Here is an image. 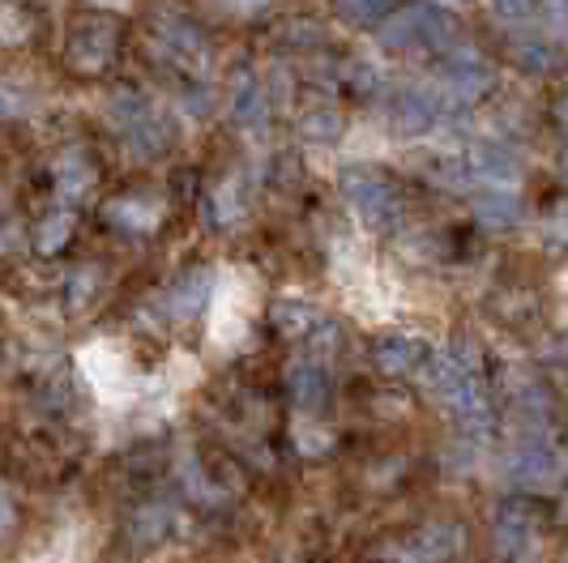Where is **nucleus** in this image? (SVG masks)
<instances>
[{
  "instance_id": "6",
  "label": "nucleus",
  "mask_w": 568,
  "mask_h": 563,
  "mask_svg": "<svg viewBox=\"0 0 568 563\" xmlns=\"http://www.w3.org/2000/svg\"><path fill=\"white\" fill-rule=\"evenodd\" d=\"M112 52H115V30L99 27V22H82V27L69 34V43H64V60H69L78 73H99V69H108Z\"/></svg>"
},
{
  "instance_id": "25",
  "label": "nucleus",
  "mask_w": 568,
  "mask_h": 563,
  "mask_svg": "<svg viewBox=\"0 0 568 563\" xmlns=\"http://www.w3.org/2000/svg\"><path fill=\"white\" fill-rule=\"evenodd\" d=\"M214 214H219V223L223 226L244 223V197L235 193V184H223V188H219V197H214Z\"/></svg>"
},
{
  "instance_id": "10",
  "label": "nucleus",
  "mask_w": 568,
  "mask_h": 563,
  "mask_svg": "<svg viewBox=\"0 0 568 563\" xmlns=\"http://www.w3.org/2000/svg\"><path fill=\"white\" fill-rule=\"evenodd\" d=\"M427 355H432L427 341L415 338V334H398V338H385L376 346V364H381V371H389V376H410V371H419Z\"/></svg>"
},
{
  "instance_id": "22",
  "label": "nucleus",
  "mask_w": 568,
  "mask_h": 563,
  "mask_svg": "<svg viewBox=\"0 0 568 563\" xmlns=\"http://www.w3.org/2000/svg\"><path fill=\"white\" fill-rule=\"evenodd\" d=\"M34 34V22L22 4H0V43L4 48H18Z\"/></svg>"
},
{
  "instance_id": "13",
  "label": "nucleus",
  "mask_w": 568,
  "mask_h": 563,
  "mask_svg": "<svg viewBox=\"0 0 568 563\" xmlns=\"http://www.w3.org/2000/svg\"><path fill=\"white\" fill-rule=\"evenodd\" d=\"M535 512L526 504H509L500 512V521H496V546H500V555H521L530 542H535Z\"/></svg>"
},
{
  "instance_id": "31",
  "label": "nucleus",
  "mask_w": 568,
  "mask_h": 563,
  "mask_svg": "<svg viewBox=\"0 0 568 563\" xmlns=\"http://www.w3.org/2000/svg\"><path fill=\"white\" fill-rule=\"evenodd\" d=\"M424 4H432V9H466V4H475V0H424Z\"/></svg>"
},
{
  "instance_id": "27",
  "label": "nucleus",
  "mask_w": 568,
  "mask_h": 563,
  "mask_svg": "<svg viewBox=\"0 0 568 563\" xmlns=\"http://www.w3.org/2000/svg\"><path fill=\"white\" fill-rule=\"evenodd\" d=\"M283 34H291L286 39L291 48H316L321 43V27H313V22H291V27H283Z\"/></svg>"
},
{
  "instance_id": "28",
  "label": "nucleus",
  "mask_w": 568,
  "mask_h": 563,
  "mask_svg": "<svg viewBox=\"0 0 568 563\" xmlns=\"http://www.w3.org/2000/svg\"><path fill=\"white\" fill-rule=\"evenodd\" d=\"M13 530V500H9V491H4V482H0V538Z\"/></svg>"
},
{
  "instance_id": "26",
  "label": "nucleus",
  "mask_w": 568,
  "mask_h": 563,
  "mask_svg": "<svg viewBox=\"0 0 568 563\" xmlns=\"http://www.w3.org/2000/svg\"><path fill=\"white\" fill-rule=\"evenodd\" d=\"M487 4H491V13L505 18V22H526L539 0H487Z\"/></svg>"
},
{
  "instance_id": "24",
  "label": "nucleus",
  "mask_w": 568,
  "mask_h": 563,
  "mask_svg": "<svg viewBox=\"0 0 568 563\" xmlns=\"http://www.w3.org/2000/svg\"><path fill=\"white\" fill-rule=\"evenodd\" d=\"M150 112H154V108L145 103L142 94H115V99H112V120L120 124V129H133V124H138L142 115H150Z\"/></svg>"
},
{
  "instance_id": "20",
  "label": "nucleus",
  "mask_w": 568,
  "mask_h": 563,
  "mask_svg": "<svg viewBox=\"0 0 568 563\" xmlns=\"http://www.w3.org/2000/svg\"><path fill=\"white\" fill-rule=\"evenodd\" d=\"M73 235V214L69 209H57V214H48L43 223H39V231H34V244H39V253L52 256L64 248V239Z\"/></svg>"
},
{
  "instance_id": "7",
  "label": "nucleus",
  "mask_w": 568,
  "mask_h": 563,
  "mask_svg": "<svg viewBox=\"0 0 568 563\" xmlns=\"http://www.w3.org/2000/svg\"><path fill=\"white\" fill-rule=\"evenodd\" d=\"M445 115L440 99L424 90V85H410L406 94H398V103L389 108V120H394V133L398 137H419L427 129H436V120Z\"/></svg>"
},
{
  "instance_id": "32",
  "label": "nucleus",
  "mask_w": 568,
  "mask_h": 563,
  "mask_svg": "<svg viewBox=\"0 0 568 563\" xmlns=\"http://www.w3.org/2000/svg\"><path fill=\"white\" fill-rule=\"evenodd\" d=\"M99 4H124V0H99Z\"/></svg>"
},
{
  "instance_id": "23",
  "label": "nucleus",
  "mask_w": 568,
  "mask_h": 563,
  "mask_svg": "<svg viewBox=\"0 0 568 563\" xmlns=\"http://www.w3.org/2000/svg\"><path fill=\"white\" fill-rule=\"evenodd\" d=\"M334 4H338L342 18H351V22H385L398 9V0H334Z\"/></svg>"
},
{
  "instance_id": "3",
  "label": "nucleus",
  "mask_w": 568,
  "mask_h": 563,
  "mask_svg": "<svg viewBox=\"0 0 568 563\" xmlns=\"http://www.w3.org/2000/svg\"><path fill=\"white\" fill-rule=\"evenodd\" d=\"M440 78L462 103H479L496 85V64L484 52H475V48H449L445 60H440Z\"/></svg>"
},
{
  "instance_id": "4",
  "label": "nucleus",
  "mask_w": 568,
  "mask_h": 563,
  "mask_svg": "<svg viewBox=\"0 0 568 563\" xmlns=\"http://www.w3.org/2000/svg\"><path fill=\"white\" fill-rule=\"evenodd\" d=\"M462 551V530L457 525H424L415 534L394 546V563H449Z\"/></svg>"
},
{
  "instance_id": "8",
  "label": "nucleus",
  "mask_w": 568,
  "mask_h": 563,
  "mask_svg": "<svg viewBox=\"0 0 568 563\" xmlns=\"http://www.w3.org/2000/svg\"><path fill=\"white\" fill-rule=\"evenodd\" d=\"M159 43L171 52L175 64H184V69H210V60H214V48H210V39H205V30L193 27V22H163L159 27Z\"/></svg>"
},
{
  "instance_id": "19",
  "label": "nucleus",
  "mask_w": 568,
  "mask_h": 563,
  "mask_svg": "<svg viewBox=\"0 0 568 563\" xmlns=\"http://www.w3.org/2000/svg\"><path fill=\"white\" fill-rule=\"evenodd\" d=\"M342 115L334 108H316L300 120V141H308V145H334L342 137Z\"/></svg>"
},
{
  "instance_id": "12",
  "label": "nucleus",
  "mask_w": 568,
  "mask_h": 563,
  "mask_svg": "<svg viewBox=\"0 0 568 563\" xmlns=\"http://www.w3.org/2000/svg\"><path fill=\"white\" fill-rule=\"evenodd\" d=\"M210 290H214V274H210V269H197V274L180 278L168 290V316L171 320H193V316L205 308Z\"/></svg>"
},
{
  "instance_id": "1",
  "label": "nucleus",
  "mask_w": 568,
  "mask_h": 563,
  "mask_svg": "<svg viewBox=\"0 0 568 563\" xmlns=\"http://www.w3.org/2000/svg\"><path fill=\"white\" fill-rule=\"evenodd\" d=\"M342 193L368 226H394L402 218V193L376 171H346Z\"/></svg>"
},
{
  "instance_id": "14",
  "label": "nucleus",
  "mask_w": 568,
  "mask_h": 563,
  "mask_svg": "<svg viewBox=\"0 0 568 563\" xmlns=\"http://www.w3.org/2000/svg\"><path fill=\"white\" fill-rule=\"evenodd\" d=\"M274 325L283 329L286 338H304L313 341L329 320H325V311L316 308V304H300V299H286V304H278L274 308Z\"/></svg>"
},
{
  "instance_id": "16",
  "label": "nucleus",
  "mask_w": 568,
  "mask_h": 563,
  "mask_svg": "<svg viewBox=\"0 0 568 563\" xmlns=\"http://www.w3.org/2000/svg\"><path fill=\"white\" fill-rule=\"evenodd\" d=\"M475 218L491 231H509V226L521 223V201L513 197L509 188H487L475 197Z\"/></svg>"
},
{
  "instance_id": "18",
  "label": "nucleus",
  "mask_w": 568,
  "mask_h": 563,
  "mask_svg": "<svg viewBox=\"0 0 568 563\" xmlns=\"http://www.w3.org/2000/svg\"><path fill=\"white\" fill-rule=\"evenodd\" d=\"M112 223L129 226V231H154L159 226V218H163V209L154 205V201H142V197H124V201H112Z\"/></svg>"
},
{
  "instance_id": "9",
  "label": "nucleus",
  "mask_w": 568,
  "mask_h": 563,
  "mask_svg": "<svg viewBox=\"0 0 568 563\" xmlns=\"http://www.w3.org/2000/svg\"><path fill=\"white\" fill-rule=\"evenodd\" d=\"M124 137H129V154L142 158V163H150V158H163V154H168L175 133H171L168 115L150 112V115H142L133 129H124Z\"/></svg>"
},
{
  "instance_id": "2",
  "label": "nucleus",
  "mask_w": 568,
  "mask_h": 563,
  "mask_svg": "<svg viewBox=\"0 0 568 563\" xmlns=\"http://www.w3.org/2000/svg\"><path fill=\"white\" fill-rule=\"evenodd\" d=\"M560 449L542 440V431H530L521 440V449L505 461V479L517 482V487H530V491H542V487H556L560 482Z\"/></svg>"
},
{
  "instance_id": "17",
  "label": "nucleus",
  "mask_w": 568,
  "mask_h": 563,
  "mask_svg": "<svg viewBox=\"0 0 568 563\" xmlns=\"http://www.w3.org/2000/svg\"><path fill=\"white\" fill-rule=\"evenodd\" d=\"M90 184H94V167L85 163L82 154H64L57 167V193H60V201H64V209L78 205V201L90 193Z\"/></svg>"
},
{
  "instance_id": "15",
  "label": "nucleus",
  "mask_w": 568,
  "mask_h": 563,
  "mask_svg": "<svg viewBox=\"0 0 568 563\" xmlns=\"http://www.w3.org/2000/svg\"><path fill=\"white\" fill-rule=\"evenodd\" d=\"M410 22L419 34V48H454L457 43V22L432 4H410Z\"/></svg>"
},
{
  "instance_id": "29",
  "label": "nucleus",
  "mask_w": 568,
  "mask_h": 563,
  "mask_svg": "<svg viewBox=\"0 0 568 563\" xmlns=\"http://www.w3.org/2000/svg\"><path fill=\"white\" fill-rule=\"evenodd\" d=\"M223 4H231L235 13H261V9H270L274 0H223Z\"/></svg>"
},
{
  "instance_id": "5",
  "label": "nucleus",
  "mask_w": 568,
  "mask_h": 563,
  "mask_svg": "<svg viewBox=\"0 0 568 563\" xmlns=\"http://www.w3.org/2000/svg\"><path fill=\"white\" fill-rule=\"evenodd\" d=\"M462 163H466L470 184H491V188H509L521 175L517 154H509V145H500V141H475V150Z\"/></svg>"
},
{
  "instance_id": "21",
  "label": "nucleus",
  "mask_w": 568,
  "mask_h": 563,
  "mask_svg": "<svg viewBox=\"0 0 568 563\" xmlns=\"http://www.w3.org/2000/svg\"><path fill=\"white\" fill-rule=\"evenodd\" d=\"M517 64L526 69V73H556L560 69V57H556V48L551 43H542V39H526V43H517Z\"/></svg>"
},
{
  "instance_id": "30",
  "label": "nucleus",
  "mask_w": 568,
  "mask_h": 563,
  "mask_svg": "<svg viewBox=\"0 0 568 563\" xmlns=\"http://www.w3.org/2000/svg\"><path fill=\"white\" fill-rule=\"evenodd\" d=\"M210 103H214L210 94H189V112L193 115H210Z\"/></svg>"
},
{
  "instance_id": "11",
  "label": "nucleus",
  "mask_w": 568,
  "mask_h": 563,
  "mask_svg": "<svg viewBox=\"0 0 568 563\" xmlns=\"http://www.w3.org/2000/svg\"><path fill=\"white\" fill-rule=\"evenodd\" d=\"M286 389H291L300 410H316L329 393V376L316 359H300V364L286 367Z\"/></svg>"
}]
</instances>
